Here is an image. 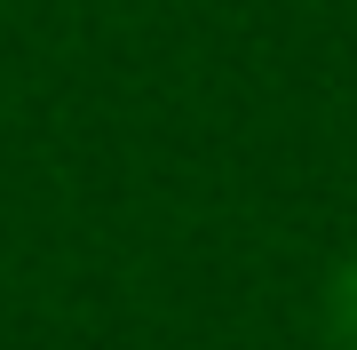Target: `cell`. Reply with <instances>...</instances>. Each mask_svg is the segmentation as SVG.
<instances>
[{
    "label": "cell",
    "instance_id": "obj_1",
    "mask_svg": "<svg viewBox=\"0 0 357 350\" xmlns=\"http://www.w3.org/2000/svg\"><path fill=\"white\" fill-rule=\"evenodd\" d=\"M333 335L357 350V263H342V279H333Z\"/></svg>",
    "mask_w": 357,
    "mask_h": 350
}]
</instances>
